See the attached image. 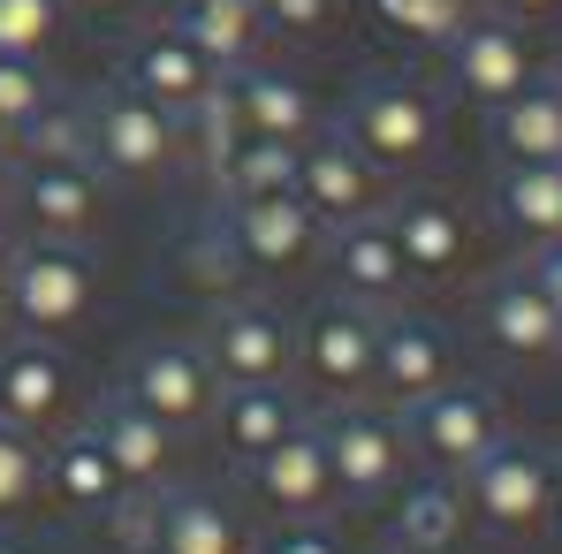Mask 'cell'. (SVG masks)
<instances>
[{
  "label": "cell",
  "mask_w": 562,
  "mask_h": 554,
  "mask_svg": "<svg viewBox=\"0 0 562 554\" xmlns=\"http://www.w3.org/2000/svg\"><path fill=\"white\" fill-rule=\"evenodd\" d=\"M373 350H380V312L366 304H319L296 335V365L312 372L327 395H366L373 387Z\"/></svg>",
  "instance_id": "9c48e42d"
},
{
  "label": "cell",
  "mask_w": 562,
  "mask_h": 554,
  "mask_svg": "<svg viewBox=\"0 0 562 554\" xmlns=\"http://www.w3.org/2000/svg\"><path fill=\"white\" fill-rule=\"evenodd\" d=\"M441 380H449V335H441L434 319H411V312L380 319L373 387H387L395 403H418V395H434Z\"/></svg>",
  "instance_id": "44dd1931"
},
{
  "label": "cell",
  "mask_w": 562,
  "mask_h": 554,
  "mask_svg": "<svg viewBox=\"0 0 562 554\" xmlns=\"http://www.w3.org/2000/svg\"><path fill=\"white\" fill-rule=\"evenodd\" d=\"M525 274L540 281V296H548V304H555V312H562V244H540V251H532V267H525Z\"/></svg>",
  "instance_id": "60d3db41"
},
{
  "label": "cell",
  "mask_w": 562,
  "mask_h": 554,
  "mask_svg": "<svg viewBox=\"0 0 562 554\" xmlns=\"http://www.w3.org/2000/svg\"><path fill=\"white\" fill-rule=\"evenodd\" d=\"M46 106H54L46 69H38V61H23V54H0V137H23Z\"/></svg>",
  "instance_id": "d6a6232c"
},
{
  "label": "cell",
  "mask_w": 562,
  "mask_h": 554,
  "mask_svg": "<svg viewBox=\"0 0 562 554\" xmlns=\"http://www.w3.org/2000/svg\"><path fill=\"white\" fill-rule=\"evenodd\" d=\"M464 494L494 532H532V524L555 509V456L502 433V441L464 471Z\"/></svg>",
  "instance_id": "5b68a950"
},
{
  "label": "cell",
  "mask_w": 562,
  "mask_h": 554,
  "mask_svg": "<svg viewBox=\"0 0 562 554\" xmlns=\"http://www.w3.org/2000/svg\"><path fill=\"white\" fill-rule=\"evenodd\" d=\"M46 486L77 509V517H106L130 486H122V471L106 463V449H99V433H69L61 449H46Z\"/></svg>",
  "instance_id": "4316f807"
},
{
  "label": "cell",
  "mask_w": 562,
  "mask_h": 554,
  "mask_svg": "<svg viewBox=\"0 0 562 554\" xmlns=\"http://www.w3.org/2000/svg\"><path fill=\"white\" fill-rule=\"evenodd\" d=\"M221 228H228V244H236L244 274H289V267H304V259L319 251V236H327L296 190H281V197H244V205H221Z\"/></svg>",
  "instance_id": "ba28073f"
},
{
  "label": "cell",
  "mask_w": 562,
  "mask_h": 554,
  "mask_svg": "<svg viewBox=\"0 0 562 554\" xmlns=\"http://www.w3.org/2000/svg\"><path fill=\"white\" fill-rule=\"evenodd\" d=\"M486 342L509 358H555L562 350V312L540 296L532 274H502L486 289Z\"/></svg>",
  "instance_id": "cb8c5ba5"
},
{
  "label": "cell",
  "mask_w": 562,
  "mask_h": 554,
  "mask_svg": "<svg viewBox=\"0 0 562 554\" xmlns=\"http://www.w3.org/2000/svg\"><path fill=\"white\" fill-rule=\"evenodd\" d=\"M99 524H106V540H114V547H130V554H153V501L122 494V501H114V509H106Z\"/></svg>",
  "instance_id": "8d00e7d4"
},
{
  "label": "cell",
  "mask_w": 562,
  "mask_h": 554,
  "mask_svg": "<svg viewBox=\"0 0 562 554\" xmlns=\"http://www.w3.org/2000/svg\"><path fill=\"white\" fill-rule=\"evenodd\" d=\"M85 145H92V168L114 183H160L176 160H183V114L153 106L130 84H106L85 99Z\"/></svg>",
  "instance_id": "6da1fadb"
},
{
  "label": "cell",
  "mask_w": 562,
  "mask_h": 554,
  "mask_svg": "<svg viewBox=\"0 0 562 554\" xmlns=\"http://www.w3.org/2000/svg\"><path fill=\"white\" fill-rule=\"evenodd\" d=\"M228 92H236V114H244L251 137H289V145H312V137H319V106H312V92H304L289 69H274V61L228 69Z\"/></svg>",
  "instance_id": "ffe728a7"
},
{
  "label": "cell",
  "mask_w": 562,
  "mask_h": 554,
  "mask_svg": "<svg viewBox=\"0 0 562 554\" xmlns=\"http://www.w3.org/2000/svg\"><path fill=\"white\" fill-rule=\"evenodd\" d=\"M380 221H387V236H395V251H403L411 281H418V274L441 281V274H457V267H464L471 228H464V213H457L449 197H426V190H418V197L387 205Z\"/></svg>",
  "instance_id": "d6986e66"
},
{
  "label": "cell",
  "mask_w": 562,
  "mask_h": 554,
  "mask_svg": "<svg viewBox=\"0 0 562 554\" xmlns=\"http://www.w3.org/2000/svg\"><path fill=\"white\" fill-rule=\"evenodd\" d=\"M380 554H403V547H380Z\"/></svg>",
  "instance_id": "7dc6e473"
},
{
  "label": "cell",
  "mask_w": 562,
  "mask_h": 554,
  "mask_svg": "<svg viewBox=\"0 0 562 554\" xmlns=\"http://www.w3.org/2000/svg\"><path fill=\"white\" fill-rule=\"evenodd\" d=\"M122 84L130 92H145L153 106H168V114H190L198 99L221 84V69L190 46L183 31L168 23V31H145L137 46H130V61H122Z\"/></svg>",
  "instance_id": "5bb4252c"
},
{
  "label": "cell",
  "mask_w": 562,
  "mask_h": 554,
  "mask_svg": "<svg viewBox=\"0 0 562 554\" xmlns=\"http://www.w3.org/2000/svg\"><path fill=\"white\" fill-rule=\"evenodd\" d=\"M15 205L38 236L85 244L99 221V168H85V160H23L15 168Z\"/></svg>",
  "instance_id": "4fadbf2b"
},
{
  "label": "cell",
  "mask_w": 562,
  "mask_h": 554,
  "mask_svg": "<svg viewBox=\"0 0 562 554\" xmlns=\"http://www.w3.org/2000/svg\"><path fill=\"white\" fill-rule=\"evenodd\" d=\"M153 554H244V524L213 494H153Z\"/></svg>",
  "instance_id": "d4e9b609"
},
{
  "label": "cell",
  "mask_w": 562,
  "mask_h": 554,
  "mask_svg": "<svg viewBox=\"0 0 562 554\" xmlns=\"http://www.w3.org/2000/svg\"><path fill=\"white\" fill-rule=\"evenodd\" d=\"M38 486H46V449L0 418V517H23L38 501Z\"/></svg>",
  "instance_id": "1f68e13d"
},
{
  "label": "cell",
  "mask_w": 562,
  "mask_h": 554,
  "mask_svg": "<svg viewBox=\"0 0 562 554\" xmlns=\"http://www.w3.org/2000/svg\"><path fill=\"white\" fill-rule=\"evenodd\" d=\"M259 23L304 38V31H327V23H335V0H259Z\"/></svg>",
  "instance_id": "74e56055"
},
{
  "label": "cell",
  "mask_w": 562,
  "mask_h": 554,
  "mask_svg": "<svg viewBox=\"0 0 562 554\" xmlns=\"http://www.w3.org/2000/svg\"><path fill=\"white\" fill-rule=\"evenodd\" d=\"M61 395H69V365H61V350H46V335H23L0 350V418L8 426L38 433L61 410Z\"/></svg>",
  "instance_id": "603a6c76"
},
{
  "label": "cell",
  "mask_w": 562,
  "mask_h": 554,
  "mask_svg": "<svg viewBox=\"0 0 562 554\" xmlns=\"http://www.w3.org/2000/svg\"><path fill=\"white\" fill-rule=\"evenodd\" d=\"M198 358L213 365L221 387H259V380H289L296 365V327L274 304H244L228 296L205 327H198Z\"/></svg>",
  "instance_id": "277c9868"
},
{
  "label": "cell",
  "mask_w": 562,
  "mask_h": 554,
  "mask_svg": "<svg viewBox=\"0 0 562 554\" xmlns=\"http://www.w3.org/2000/svg\"><path fill=\"white\" fill-rule=\"evenodd\" d=\"M251 486L274 501L281 517H327L335 509V471H327V449H319V426L304 418L289 441L251 456Z\"/></svg>",
  "instance_id": "2e32d148"
},
{
  "label": "cell",
  "mask_w": 562,
  "mask_h": 554,
  "mask_svg": "<svg viewBox=\"0 0 562 554\" xmlns=\"http://www.w3.org/2000/svg\"><path fill=\"white\" fill-rule=\"evenodd\" d=\"M555 244H562V236H555Z\"/></svg>",
  "instance_id": "681fc988"
},
{
  "label": "cell",
  "mask_w": 562,
  "mask_h": 554,
  "mask_svg": "<svg viewBox=\"0 0 562 554\" xmlns=\"http://www.w3.org/2000/svg\"><path fill=\"white\" fill-rule=\"evenodd\" d=\"M494 205H502V221H509L517 236L555 244L562 236V168H502Z\"/></svg>",
  "instance_id": "f546056e"
},
{
  "label": "cell",
  "mask_w": 562,
  "mask_h": 554,
  "mask_svg": "<svg viewBox=\"0 0 562 554\" xmlns=\"http://www.w3.org/2000/svg\"><path fill=\"white\" fill-rule=\"evenodd\" d=\"M92 312V251L69 244V236H38V244H15V267H8V319L23 335H61Z\"/></svg>",
  "instance_id": "3957f363"
},
{
  "label": "cell",
  "mask_w": 562,
  "mask_h": 554,
  "mask_svg": "<svg viewBox=\"0 0 562 554\" xmlns=\"http://www.w3.org/2000/svg\"><path fill=\"white\" fill-rule=\"evenodd\" d=\"M327 259H335L342 296H350V304H366V312H387V304L411 289V267H403V251H395V236H387V221H380V213L342 221V228H335V244H327Z\"/></svg>",
  "instance_id": "e0dca14e"
},
{
  "label": "cell",
  "mask_w": 562,
  "mask_h": 554,
  "mask_svg": "<svg viewBox=\"0 0 562 554\" xmlns=\"http://www.w3.org/2000/svg\"><path fill=\"white\" fill-rule=\"evenodd\" d=\"M319 449L335 471V501H380L403 478V426L373 410H342L319 426Z\"/></svg>",
  "instance_id": "8fae6325"
},
{
  "label": "cell",
  "mask_w": 562,
  "mask_h": 554,
  "mask_svg": "<svg viewBox=\"0 0 562 554\" xmlns=\"http://www.w3.org/2000/svg\"><path fill=\"white\" fill-rule=\"evenodd\" d=\"M267 554H342V540H335L319 517H296L281 540H267Z\"/></svg>",
  "instance_id": "ab89813d"
},
{
  "label": "cell",
  "mask_w": 562,
  "mask_h": 554,
  "mask_svg": "<svg viewBox=\"0 0 562 554\" xmlns=\"http://www.w3.org/2000/svg\"><path fill=\"white\" fill-rule=\"evenodd\" d=\"M122 395H130L137 410H153L160 426L190 433V426L213 418L221 380H213V365L198 358V342H145V350L130 358V372H122Z\"/></svg>",
  "instance_id": "52a82bcc"
},
{
  "label": "cell",
  "mask_w": 562,
  "mask_h": 554,
  "mask_svg": "<svg viewBox=\"0 0 562 554\" xmlns=\"http://www.w3.org/2000/svg\"><path fill=\"white\" fill-rule=\"evenodd\" d=\"M251 8H259V0H251Z\"/></svg>",
  "instance_id": "c3c4849f"
},
{
  "label": "cell",
  "mask_w": 562,
  "mask_h": 554,
  "mask_svg": "<svg viewBox=\"0 0 562 554\" xmlns=\"http://www.w3.org/2000/svg\"><path fill=\"white\" fill-rule=\"evenodd\" d=\"M77 8H85V15H130L137 0H77Z\"/></svg>",
  "instance_id": "7bdbcfd3"
},
{
  "label": "cell",
  "mask_w": 562,
  "mask_h": 554,
  "mask_svg": "<svg viewBox=\"0 0 562 554\" xmlns=\"http://www.w3.org/2000/svg\"><path fill=\"white\" fill-rule=\"evenodd\" d=\"M296 160H304V145H289V137H251L244 129V145L221 160V205H244V197H281V190H296Z\"/></svg>",
  "instance_id": "f1b7e54d"
},
{
  "label": "cell",
  "mask_w": 562,
  "mask_h": 554,
  "mask_svg": "<svg viewBox=\"0 0 562 554\" xmlns=\"http://www.w3.org/2000/svg\"><path fill=\"white\" fill-rule=\"evenodd\" d=\"M380 23H395L403 38H426V46H449L464 31V0H373Z\"/></svg>",
  "instance_id": "d590c367"
},
{
  "label": "cell",
  "mask_w": 562,
  "mask_h": 554,
  "mask_svg": "<svg viewBox=\"0 0 562 554\" xmlns=\"http://www.w3.org/2000/svg\"><path fill=\"white\" fill-rule=\"evenodd\" d=\"M183 145L198 152V168H205V176H221V160L244 145V114H236V92H228V77H221V84H213V92H205V99H198V106L183 114Z\"/></svg>",
  "instance_id": "4dcf8cb0"
},
{
  "label": "cell",
  "mask_w": 562,
  "mask_h": 554,
  "mask_svg": "<svg viewBox=\"0 0 562 554\" xmlns=\"http://www.w3.org/2000/svg\"><path fill=\"white\" fill-rule=\"evenodd\" d=\"M176 31L228 77L259 54V8L251 0H176Z\"/></svg>",
  "instance_id": "484cf974"
},
{
  "label": "cell",
  "mask_w": 562,
  "mask_h": 554,
  "mask_svg": "<svg viewBox=\"0 0 562 554\" xmlns=\"http://www.w3.org/2000/svg\"><path fill=\"white\" fill-rule=\"evenodd\" d=\"M0 554H23V547H8V540H0Z\"/></svg>",
  "instance_id": "bcb514c9"
},
{
  "label": "cell",
  "mask_w": 562,
  "mask_h": 554,
  "mask_svg": "<svg viewBox=\"0 0 562 554\" xmlns=\"http://www.w3.org/2000/svg\"><path fill=\"white\" fill-rule=\"evenodd\" d=\"M213 426H221V449H236V456H267L274 441H289L296 426H304V403L281 387V380H259V387H221L213 395Z\"/></svg>",
  "instance_id": "7402d4cb"
},
{
  "label": "cell",
  "mask_w": 562,
  "mask_h": 554,
  "mask_svg": "<svg viewBox=\"0 0 562 554\" xmlns=\"http://www.w3.org/2000/svg\"><path fill=\"white\" fill-rule=\"evenodd\" d=\"M8 267H15V244H0V319H8Z\"/></svg>",
  "instance_id": "ee69618b"
},
{
  "label": "cell",
  "mask_w": 562,
  "mask_h": 554,
  "mask_svg": "<svg viewBox=\"0 0 562 554\" xmlns=\"http://www.w3.org/2000/svg\"><path fill=\"white\" fill-rule=\"evenodd\" d=\"M555 509H562V456H555Z\"/></svg>",
  "instance_id": "f6af8a7d"
},
{
  "label": "cell",
  "mask_w": 562,
  "mask_h": 554,
  "mask_svg": "<svg viewBox=\"0 0 562 554\" xmlns=\"http://www.w3.org/2000/svg\"><path fill=\"white\" fill-rule=\"evenodd\" d=\"M15 152H23V160H85V168H92V145H85V106H61V99H54V106H46V114L15 137Z\"/></svg>",
  "instance_id": "836d02e7"
},
{
  "label": "cell",
  "mask_w": 562,
  "mask_h": 554,
  "mask_svg": "<svg viewBox=\"0 0 562 554\" xmlns=\"http://www.w3.org/2000/svg\"><path fill=\"white\" fill-rule=\"evenodd\" d=\"M190 267H198L205 289H228V281L244 274V259H236V244H228V228H221V221L205 228V244H198V259H190Z\"/></svg>",
  "instance_id": "f35d334b"
},
{
  "label": "cell",
  "mask_w": 562,
  "mask_h": 554,
  "mask_svg": "<svg viewBox=\"0 0 562 554\" xmlns=\"http://www.w3.org/2000/svg\"><path fill=\"white\" fill-rule=\"evenodd\" d=\"M296 197L312 205L319 228L366 221V213H380V168L342 137V129H327V137H312L304 160H296Z\"/></svg>",
  "instance_id": "7c38bea8"
},
{
  "label": "cell",
  "mask_w": 562,
  "mask_h": 554,
  "mask_svg": "<svg viewBox=\"0 0 562 554\" xmlns=\"http://www.w3.org/2000/svg\"><path fill=\"white\" fill-rule=\"evenodd\" d=\"M494 8H502V15H509V23H517V15H555L562 0H494Z\"/></svg>",
  "instance_id": "b9f144b4"
},
{
  "label": "cell",
  "mask_w": 562,
  "mask_h": 554,
  "mask_svg": "<svg viewBox=\"0 0 562 554\" xmlns=\"http://www.w3.org/2000/svg\"><path fill=\"white\" fill-rule=\"evenodd\" d=\"M464 532V486L457 478H418L395 501V547L403 554H449Z\"/></svg>",
  "instance_id": "83f0119b"
},
{
  "label": "cell",
  "mask_w": 562,
  "mask_h": 554,
  "mask_svg": "<svg viewBox=\"0 0 562 554\" xmlns=\"http://www.w3.org/2000/svg\"><path fill=\"white\" fill-rule=\"evenodd\" d=\"M403 441L418 449L426 463H441V471H471V463L486 456L494 441H502V410H494V395L486 387H434V395H418V403H403Z\"/></svg>",
  "instance_id": "8992f818"
},
{
  "label": "cell",
  "mask_w": 562,
  "mask_h": 554,
  "mask_svg": "<svg viewBox=\"0 0 562 554\" xmlns=\"http://www.w3.org/2000/svg\"><path fill=\"white\" fill-rule=\"evenodd\" d=\"M486 137L509 168H562V77H532L517 99L486 106Z\"/></svg>",
  "instance_id": "ac0fdd59"
},
{
  "label": "cell",
  "mask_w": 562,
  "mask_h": 554,
  "mask_svg": "<svg viewBox=\"0 0 562 554\" xmlns=\"http://www.w3.org/2000/svg\"><path fill=\"white\" fill-rule=\"evenodd\" d=\"M449 77H457L464 99L502 106V99L525 92L540 69H532V46H525V31L509 15H464V31L449 38Z\"/></svg>",
  "instance_id": "30bf717a"
},
{
  "label": "cell",
  "mask_w": 562,
  "mask_h": 554,
  "mask_svg": "<svg viewBox=\"0 0 562 554\" xmlns=\"http://www.w3.org/2000/svg\"><path fill=\"white\" fill-rule=\"evenodd\" d=\"M342 137L373 160L380 176L387 168H418L434 145H441V106L426 84H411V77H366L350 106H342Z\"/></svg>",
  "instance_id": "7a4b0ae2"
},
{
  "label": "cell",
  "mask_w": 562,
  "mask_h": 554,
  "mask_svg": "<svg viewBox=\"0 0 562 554\" xmlns=\"http://www.w3.org/2000/svg\"><path fill=\"white\" fill-rule=\"evenodd\" d=\"M61 38V0H0V54L38 61Z\"/></svg>",
  "instance_id": "e575fe53"
},
{
  "label": "cell",
  "mask_w": 562,
  "mask_h": 554,
  "mask_svg": "<svg viewBox=\"0 0 562 554\" xmlns=\"http://www.w3.org/2000/svg\"><path fill=\"white\" fill-rule=\"evenodd\" d=\"M99 449H106V463L122 471V486L130 494H160L168 486V471H176V426H160L153 410H137L130 395H106L92 418Z\"/></svg>",
  "instance_id": "9a60e30c"
}]
</instances>
